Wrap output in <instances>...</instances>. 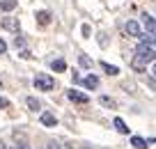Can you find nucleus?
<instances>
[{
    "instance_id": "25",
    "label": "nucleus",
    "mask_w": 156,
    "mask_h": 149,
    "mask_svg": "<svg viewBox=\"0 0 156 149\" xmlns=\"http://www.w3.org/2000/svg\"><path fill=\"white\" fill-rule=\"evenodd\" d=\"M60 149H71V147H69V144H60Z\"/></svg>"
},
{
    "instance_id": "8",
    "label": "nucleus",
    "mask_w": 156,
    "mask_h": 149,
    "mask_svg": "<svg viewBox=\"0 0 156 149\" xmlns=\"http://www.w3.org/2000/svg\"><path fill=\"white\" fill-rule=\"evenodd\" d=\"M126 34H129V37H142L140 25H138L136 21H129V23H126Z\"/></svg>"
},
{
    "instance_id": "6",
    "label": "nucleus",
    "mask_w": 156,
    "mask_h": 149,
    "mask_svg": "<svg viewBox=\"0 0 156 149\" xmlns=\"http://www.w3.org/2000/svg\"><path fill=\"white\" fill-rule=\"evenodd\" d=\"M80 85H83L85 90H94V87H99V78L94 76V73H90V76L80 78Z\"/></svg>"
},
{
    "instance_id": "17",
    "label": "nucleus",
    "mask_w": 156,
    "mask_h": 149,
    "mask_svg": "<svg viewBox=\"0 0 156 149\" xmlns=\"http://www.w3.org/2000/svg\"><path fill=\"white\" fill-rule=\"evenodd\" d=\"M78 62H80V67H92V60H90L87 55H80V58H78Z\"/></svg>"
},
{
    "instance_id": "7",
    "label": "nucleus",
    "mask_w": 156,
    "mask_h": 149,
    "mask_svg": "<svg viewBox=\"0 0 156 149\" xmlns=\"http://www.w3.org/2000/svg\"><path fill=\"white\" fill-rule=\"evenodd\" d=\"M41 124L48 126V129H53V126H58V119H55L53 112H41Z\"/></svg>"
},
{
    "instance_id": "22",
    "label": "nucleus",
    "mask_w": 156,
    "mask_h": 149,
    "mask_svg": "<svg viewBox=\"0 0 156 149\" xmlns=\"http://www.w3.org/2000/svg\"><path fill=\"white\" fill-rule=\"evenodd\" d=\"M9 106V101H7V99H2V96H0V108H7Z\"/></svg>"
},
{
    "instance_id": "10",
    "label": "nucleus",
    "mask_w": 156,
    "mask_h": 149,
    "mask_svg": "<svg viewBox=\"0 0 156 149\" xmlns=\"http://www.w3.org/2000/svg\"><path fill=\"white\" fill-rule=\"evenodd\" d=\"M131 144H133L136 149H147V147H149V144H147V140L140 138V135H133V138H131Z\"/></svg>"
},
{
    "instance_id": "20",
    "label": "nucleus",
    "mask_w": 156,
    "mask_h": 149,
    "mask_svg": "<svg viewBox=\"0 0 156 149\" xmlns=\"http://www.w3.org/2000/svg\"><path fill=\"white\" fill-rule=\"evenodd\" d=\"M83 37H92V28H90L87 23L83 25Z\"/></svg>"
},
{
    "instance_id": "23",
    "label": "nucleus",
    "mask_w": 156,
    "mask_h": 149,
    "mask_svg": "<svg viewBox=\"0 0 156 149\" xmlns=\"http://www.w3.org/2000/svg\"><path fill=\"white\" fill-rule=\"evenodd\" d=\"M48 149H60V142H48Z\"/></svg>"
},
{
    "instance_id": "2",
    "label": "nucleus",
    "mask_w": 156,
    "mask_h": 149,
    "mask_svg": "<svg viewBox=\"0 0 156 149\" xmlns=\"http://www.w3.org/2000/svg\"><path fill=\"white\" fill-rule=\"evenodd\" d=\"M32 83H34V87H37V90H41V92H51V90L55 87V80L48 76V73H37Z\"/></svg>"
},
{
    "instance_id": "24",
    "label": "nucleus",
    "mask_w": 156,
    "mask_h": 149,
    "mask_svg": "<svg viewBox=\"0 0 156 149\" xmlns=\"http://www.w3.org/2000/svg\"><path fill=\"white\" fill-rule=\"evenodd\" d=\"M16 149H30V147H28L25 142H19V144H16Z\"/></svg>"
},
{
    "instance_id": "15",
    "label": "nucleus",
    "mask_w": 156,
    "mask_h": 149,
    "mask_svg": "<svg viewBox=\"0 0 156 149\" xmlns=\"http://www.w3.org/2000/svg\"><path fill=\"white\" fill-rule=\"evenodd\" d=\"M99 103H101L103 108H115V101H112L110 96H106V94H103V96H99Z\"/></svg>"
},
{
    "instance_id": "3",
    "label": "nucleus",
    "mask_w": 156,
    "mask_h": 149,
    "mask_svg": "<svg viewBox=\"0 0 156 149\" xmlns=\"http://www.w3.org/2000/svg\"><path fill=\"white\" fill-rule=\"evenodd\" d=\"M67 96L71 99L73 103H90V96H87V94H83V92H78V90H69V92H67Z\"/></svg>"
},
{
    "instance_id": "4",
    "label": "nucleus",
    "mask_w": 156,
    "mask_h": 149,
    "mask_svg": "<svg viewBox=\"0 0 156 149\" xmlns=\"http://www.w3.org/2000/svg\"><path fill=\"white\" fill-rule=\"evenodd\" d=\"M34 19H37V23L39 25H51V21H53V14H51L48 9H41V12H37V16H34Z\"/></svg>"
},
{
    "instance_id": "16",
    "label": "nucleus",
    "mask_w": 156,
    "mask_h": 149,
    "mask_svg": "<svg viewBox=\"0 0 156 149\" xmlns=\"http://www.w3.org/2000/svg\"><path fill=\"white\" fill-rule=\"evenodd\" d=\"M51 67H53V71H64V69H67V62H64V60H53Z\"/></svg>"
},
{
    "instance_id": "1",
    "label": "nucleus",
    "mask_w": 156,
    "mask_h": 149,
    "mask_svg": "<svg viewBox=\"0 0 156 149\" xmlns=\"http://www.w3.org/2000/svg\"><path fill=\"white\" fill-rule=\"evenodd\" d=\"M154 62V37L149 34V39H142L140 44H138L136 48V58H133V69H138V71H142V69H147V64Z\"/></svg>"
},
{
    "instance_id": "9",
    "label": "nucleus",
    "mask_w": 156,
    "mask_h": 149,
    "mask_svg": "<svg viewBox=\"0 0 156 149\" xmlns=\"http://www.w3.org/2000/svg\"><path fill=\"white\" fill-rule=\"evenodd\" d=\"M142 23H145L147 32H149V34H154V16H151V14H147V12H145V14H142Z\"/></svg>"
},
{
    "instance_id": "27",
    "label": "nucleus",
    "mask_w": 156,
    "mask_h": 149,
    "mask_svg": "<svg viewBox=\"0 0 156 149\" xmlns=\"http://www.w3.org/2000/svg\"><path fill=\"white\" fill-rule=\"evenodd\" d=\"M83 149H87V147H83Z\"/></svg>"
},
{
    "instance_id": "13",
    "label": "nucleus",
    "mask_w": 156,
    "mask_h": 149,
    "mask_svg": "<svg viewBox=\"0 0 156 149\" xmlns=\"http://www.w3.org/2000/svg\"><path fill=\"white\" fill-rule=\"evenodd\" d=\"M0 9H2V12L16 9V0H2V2H0Z\"/></svg>"
},
{
    "instance_id": "21",
    "label": "nucleus",
    "mask_w": 156,
    "mask_h": 149,
    "mask_svg": "<svg viewBox=\"0 0 156 149\" xmlns=\"http://www.w3.org/2000/svg\"><path fill=\"white\" fill-rule=\"evenodd\" d=\"M0 53H7V44L2 41V39H0Z\"/></svg>"
},
{
    "instance_id": "18",
    "label": "nucleus",
    "mask_w": 156,
    "mask_h": 149,
    "mask_svg": "<svg viewBox=\"0 0 156 149\" xmlns=\"http://www.w3.org/2000/svg\"><path fill=\"white\" fill-rule=\"evenodd\" d=\"M14 46H16V48H25V39H23V37H16V39H14Z\"/></svg>"
},
{
    "instance_id": "19",
    "label": "nucleus",
    "mask_w": 156,
    "mask_h": 149,
    "mask_svg": "<svg viewBox=\"0 0 156 149\" xmlns=\"http://www.w3.org/2000/svg\"><path fill=\"white\" fill-rule=\"evenodd\" d=\"M21 58H25V60H30V58H32V53H30V51H28V48H21Z\"/></svg>"
},
{
    "instance_id": "5",
    "label": "nucleus",
    "mask_w": 156,
    "mask_h": 149,
    "mask_svg": "<svg viewBox=\"0 0 156 149\" xmlns=\"http://www.w3.org/2000/svg\"><path fill=\"white\" fill-rule=\"evenodd\" d=\"M2 28H5V30H12V32L19 34L21 25H19V21H16L14 16H5V21H2Z\"/></svg>"
},
{
    "instance_id": "14",
    "label": "nucleus",
    "mask_w": 156,
    "mask_h": 149,
    "mask_svg": "<svg viewBox=\"0 0 156 149\" xmlns=\"http://www.w3.org/2000/svg\"><path fill=\"white\" fill-rule=\"evenodd\" d=\"M25 103H28V108H30V110H34V112H37L39 108H41V103H39L37 99H34V96H28V99H25Z\"/></svg>"
},
{
    "instance_id": "12",
    "label": "nucleus",
    "mask_w": 156,
    "mask_h": 149,
    "mask_svg": "<svg viewBox=\"0 0 156 149\" xmlns=\"http://www.w3.org/2000/svg\"><path fill=\"white\" fill-rule=\"evenodd\" d=\"M101 67H103V71H106L108 76H117V73H119V69H117L115 64H108V62H101Z\"/></svg>"
},
{
    "instance_id": "26",
    "label": "nucleus",
    "mask_w": 156,
    "mask_h": 149,
    "mask_svg": "<svg viewBox=\"0 0 156 149\" xmlns=\"http://www.w3.org/2000/svg\"><path fill=\"white\" fill-rule=\"evenodd\" d=\"M0 149H7V147H5V142H2V140H0Z\"/></svg>"
},
{
    "instance_id": "11",
    "label": "nucleus",
    "mask_w": 156,
    "mask_h": 149,
    "mask_svg": "<svg viewBox=\"0 0 156 149\" xmlns=\"http://www.w3.org/2000/svg\"><path fill=\"white\" fill-rule=\"evenodd\" d=\"M112 124H115V129L119 131V133H124V135L129 133V126L124 124V119H122V117H115V122H112Z\"/></svg>"
}]
</instances>
